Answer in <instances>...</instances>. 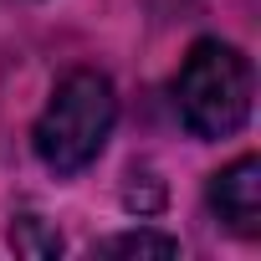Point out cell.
Here are the masks:
<instances>
[{"instance_id":"cell-1","label":"cell","mask_w":261,"mask_h":261,"mask_svg":"<svg viewBox=\"0 0 261 261\" xmlns=\"http://www.w3.org/2000/svg\"><path fill=\"white\" fill-rule=\"evenodd\" d=\"M113 118H118V97H113V82L92 67L82 72H67L62 87L51 92L46 113L36 118V159L51 169V174H77L87 169L108 134H113Z\"/></svg>"},{"instance_id":"cell-2","label":"cell","mask_w":261,"mask_h":261,"mask_svg":"<svg viewBox=\"0 0 261 261\" xmlns=\"http://www.w3.org/2000/svg\"><path fill=\"white\" fill-rule=\"evenodd\" d=\"M174 102L195 139H225L251 118V62L225 41H195L179 77Z\"/></svg>"},{"instance_id":"cell-3","label":"cell","mask_w":261,"mask_h":261,"mask_svg":"<svg viewBox=\"0 0 261 261\" xmlns=\"http://www.w3.org/2000/svg\"><path fill=\"white\" fill-rule=\"evenodd\" d=\"M210 210L236 236H256L261 230V164L251 154L210 179Z\"/></svg>"},{"instance_id":"cell-4","label":"cell","mask_w":261,"mask_h":261,"mask_svg":"<svg viewBox=\"0 0 261 261\" xmlns=\"http://www.w3.org/2000/svg\"><path fill=\"white\" fill-rule=\"evenodd\" d=\"M97 251H102V256H179V241L154 236V230H128V236L102 241Z\"/></svg>"},{"instance_id":"cell-5","label":"cell","mask_w":261,"mask_h":261,"mask_svg":"<svg viewBox=\"0 0 261 261\" xmlns=\"http://www.w3.org/2000/svg\"><path fill=\"white\" fill-rule=\"evenodd\" d=\"M11 246H16L21 256H57V251H62V236L46 230L36 215H21V220L11 225Z\"/></svg>"}]
</instances>
